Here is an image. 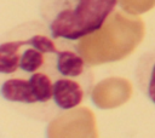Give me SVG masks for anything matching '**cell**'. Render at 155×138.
Returning a JSON list of instances; mask_svg holds the SVG:
<instances>
[{
    "mask_svg": "<svg viewBox=\"0 0 155 138\" xmlns=\"http://www.w3.org/2000/svg\"><path fill=\"white\" fill-rule=\"evenodd\" d=\"M133 79L142 96L155 107V47L138 58Z\"/></svg>",
    "mask_w": 155,
    "mask_h": 138,
    "instance_id": "3957f363",
    "label": "cell"
},
{
    "mask_svg": "<svg viewBox=\"0 0 155 138\" xmlns=\"http://www.w3.org/2000/svg\"><path fill=\"white\" fill-rule=\"evenodd\" d=\"M119 0H40L39 15L56 39L78 41L98 31Z\"/></svg>",
    "mask_w": 155,
    "mask_h": 138,
    "instance_id": "7a4b0ae2",
    "label": "cell"
},
{
    "mask_svg": "<svg viewBox=\"0 0 155 138\" xmlns=\"http://www.w3.org/2000/svg\"><path fill=\"white\" fill-rule=\"evenodd\" d=\"M56 39L44 22L16 25L0 45V93L25 116L52 121L80 107L93 87V74L84 56Z\"/></svg>",
    "mask_w": 155,
    "mask_h": 138,
    "instance_id": "6da1fadb",
    "label": "cell"
}]
</instances>
